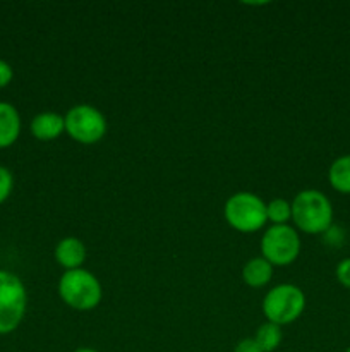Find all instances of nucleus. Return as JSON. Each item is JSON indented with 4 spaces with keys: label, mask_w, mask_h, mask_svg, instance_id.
I'll return each mask as SVG.
<instances>
[{
    "label": "nucleus",
    "mask_w": 350,
    "mask_h": 352,
    "mask_svg": "<svg viewBox=\"0 0 350 352\" xmlns=\"http://www.w3.org/2000/svg\"><path fill=\"white\" fill-rule=\"evenodd\" d=\"M12 79V67L7 62L0 60V88L7 86Z\"/></svg>",
    "instance_id": "obj_18"
},
{
    "label": "nucleus",
    "mask_w": 350,
    "mask_h": 352,
    "mask_svg": "<svg viewBox=\"0 0 350 352\" xmlns=\"http://www.w3.org/2000/svg\"><path fill=\"white\" fill-rule=\"evenodd\" d=\"M336 280L340 282V285H343L345 289L350 291V258H343L335 268Z\"/></svg>",
    "instance_id": "obj_15"
},
{
    "label": "nucleus",
    "mask_w": 350,
    "mask_h": 352,
    "mask_svg": "<svg viewBox=\"0 0 350 352\" xmlns=\"http://www.w3.org/2000/svg\"><path fill=\"white\" fill-rule=\"evenodd\" d=\"M74 352H98V351L89 349V347H82V349H78V351H74Z\"/></svg>",
    "instance_id": "obj_19"
},
{
    "label": "nucleus",
    "mask_w": 350,
    "mask_h": 352,
    "mask_svg": "<svg viewBox=\"0 0 350 352\" xmlns=\"http://www.w3.org/2000/svg\"><path fill=\"white\" fill-rule=\"evenodd\" d=\"M266 217L271 226H287L288 220H292V203L283 198L271 199L266 205Z\"/></svg>",
    "instance_id": "obj_14"
},
{
    "label": "nucleus",
    "mask_w": 350,
    "mask_h": 352,
    "mask_svg": "<svg viewBox=\"0 0 350 352\" xmlns=\"http://www.w3.org/2000/svg\"><path fill=\"white\" fill-rule=\"evenodd\" d=\"M65 133L81 144H95L106 134V119L96 107L75 105L65 113Z\"/></svg>",
    "instance_id": "obj_7"
},
{
    "label": "nucleus",
    "mask_w": 350,
    "mask_h": 352,
    "mask_svg": "<svg viewBox=\"0 0 350 352\" xmlns=\"http://www.w3.org/2000/svg\"><path fill=\"white\" fill-rule=\"evenodd\" d=\"M26 311V289L17 275L0 270V333L19 327Z\"/></svg>",
    "instance_id": "obj_6"
},
{
    "label": "nucleus",
    "mask_w": 350,
    "mask_h": 352,
    "mask_svg": "<svg viewBox=\"0 0 350 352\" xmlns=\"http://www.w3.org/2000/svg\"><path fill=\"white\" fill-rule=\"evenodd\" d=\"M21 133V119L16 107L0 102V148L10 146Z\"/></svg>",
    "instance_id": "obj_10"
},
{
    "label": "nucleus",
    "mask_w": 350,
    "mask_h": 352,
    "mask_svg": "<svg viewBox=\"0 0 350 352\" xmlns=\"http://www.w3.org/2000/svg\"><path fill=\"white\" fill-rule=\"evenodd\" d=\"M328 182L340 195H350V155H342L328 168Z\"/></svg>",
    "instance_id": "obj_12"
},
{
    "label": "nucleus",
    "mask_w": 350,
    "mask_h": 352,
    "mask_svg": "<svg viewBox=\"0 0 350 352\" xmlns=\"http://www.w3.org/2000/svg\"><path fill=\"white\" fill-rule=\"evenodd\" d=\"M292 222L309 236L326 232L333 223L331 201L318 189H304L292 201Z\"/></svg>",
    "instance_id": "obj_1"
},
{
    "label": "nucleus",
    "mask_w": 350,
    "mask_h": 352,
    "mask_svg": "<svg viewBox=\"0 0 350 352\" xmlns=\"http://www.w3.org/2000/svg\"><path fill=\"white\" fill-rule=\"evenodd\" d=\"M233 352H264V351L257 346V342L254 340V337H249V339L239 340V344H237Z\"/></svg>",
    "instance_id": "obj_17"
},
{
    "label": "nucleus",
    "mask_w": 350,
    "mask_h": 352,
    "mask_svg": "<svg viewBox=\"0 0 350 352\" xmlns=\"http://www.w3.org/2000/svg\"><path fill=\"white\" fill-rule=\"evenodd\" d=\"M65 131V119L57 112H41L31 120V133L40 141H54Z\"/></svg>",
    "instance_id": "obj_9"
},
{
    "label": "nucleus",
    "mask_w": 350,
    "mask_h": 352,
    "mask_svg": "<svg viewBox=\"0 0 350 352\" xmlns=\"http://www.w3.org/2000/svg\"><path fill=\"white\" fill-rule=\"evenodd\" d=\"M254 340L257 342V346L261 347L264 352H273L278 349V346L283 340V332H281L280 325H275V323H263L259 329L256 330V336Z\"/></svg>",
    "instance_id": "obj_13"
},
{
    "label": "nucleus",
    "mask_w": 350,
    "mask_h": 352,
    "mask_svg": "<svg viewBox=\"0 0 350 352\" xmlns=\"http://www.w3.org/2000/svg\"><path fill=\"white\" fill-rule=\"evenodd\" d=\"M345 352H350V346L349 347H347V351Z\"/></svg>",
    "instance_id": "obj_20"
},
{
    "label": "nucleus",
    "mask_w": 350,
    "mask_h": 352,
    "mask_svg": "<svg viewBox=\"0 0 350 352\" xmlns=\"http://www.w3.org/2000/svg\"><path fill=\"white\" fill-rule=\"evenodd\" d=\"M271 277H273V267L263 256L250 258L242 268V280L253 289L264 287Z\"/></svg>",
    "instance_id": "obj_11"
},
{
    "label": "nucleus",
    "mask_w": 350,
    "mask_h": 352,
    "mask_svg": "<svg viewBox=\"0 0 350 352\" xmlns=\"http://www.w3.org/2000/svg\"><path fill=\"white\" fill-rule=\"evenodd\" d=\"M55 260L62 268H65V272L81 268L86 260V248L82 241L78 237H64L55 246Z\"/></svg>",
    "instance_id": "obj_8"
},
{
    "label": "nucleus",
    "mask_w": 350,
    "mask_h": 352,
    "mask_svg": "<svg viewBox=\"0 0 350 352\" xmlns=\"http://www.w3.org/2000/svg\"><path fill=\"white\" fill-rule=\"evenodd\" d=\"M305 308V296L294 284H280L266 292L263 299V313L275 325H288L301 318Z\"/></svg>",
    "instance_id": "obj_4"
},
{
    "label": "nucleus",
    "mask_w": 350,
    "mask_h": 352,
    "mask_svg": "<svg viewBox=\"0 0 350 352\" xmlns=\"http://www.w3.org/2000/svg\"><path fill=\"white\" fill-rule=\"evenodd\" d=\"M261 253L271 267H287L299 258L301 237L299 232L287 226H271L261 239Z\"/></svg>",
    "instance_id": "obj_5"
},
{
    "label": "nucleus",
    "mask_w": 350,
    "mask_h": 352,
    "mask_svg": "<svg viewBox=\"0 0 350 352\" xmlns=\"http://www.w3.org/2000/svg\"><path fill=\"white\" fill-rule=\"evenodd\" d=\"M58 294L69 308L89 311L102 301V284L84 268L69 270L58 280Z\"/></svg>",
    "instance_id": "obj_2"
},
{
    "label": "nucleus",
    "mask_w": 350,
    "mask_h": 352,
    "mask_svg": "<svg viewBox=\"0 0 350 352\" xmlns=\"http://www.w3.org/2000/svg\"><path fill=\"white\" fill-rule=\"evenodd\" d=\"M226 223L239 232L250 234L263 229L268 222L266 203L253 192H235L230 196L223 208Z\"/></svg>",
    "instance_id": "obj_3"
},
{
    "label": "nucleus",
    "mask_w": 350,
    "mask_h": 352,
    "mask_svg": "<svg viewBox=\"0 0 350 352\" xmlns=\"http://www.w3.org/2000/svg\"><path fill=\"white\" fill-rule=\"evenodd\" d=\"M12 191V174L5 167H0V203L5 201Z\"/></svg>",
    "instance_id": "obj_16"
}]
</instances>
